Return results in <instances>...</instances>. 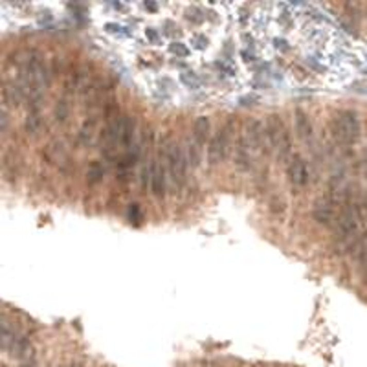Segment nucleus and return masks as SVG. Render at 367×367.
Segmentation results:
<instances>
[{"label":"nucleus","instance_id":"1","mask_svg":"<svg viewBox=\"0 0 367 367\" xmlns=\"http://www.w3.org/2000/svg\"><path fill=\"white\" fill-rule=\"evenodd\" d=\"M330 132L333 138L340 144H355L362 132L358 114L355 110H338L330 119Z\"/></svg>","mask_w":367,"mask_h":367},{"label":"nucleus","instance_id":"2","mask_svg":"<svg viewBox=\"0 0 367 367\" xmlns=\"http://www.w3.org/2000/svg\"><path fill=\"white\" fill-rule=\"evenodd\" d=\"M162 152H164V158L167 162V169L171 178L177 182L178 186H182L184 180H186V167H187V160L184 151L178 147V144H174L173 139L165 138Z\"/></svg>","mask_w":367,"mask_h":367},{"label":"nucleus","instance_id":"3","mask_svg":"<svg viewBox=\"0 0 367 367\" xmlns=\"http://www.w3.org/2000/svg\"><path fill=\"white\" fill-rule=\"evenodd\" d=\"M266 139L270 142V145L275 149L279 156H287L290 152V136L287 132V127L283 125V121L277 116H270L265 127Z\"/></svg>","mask_w":367,"mask_h":367},{"label":"nucleus","instance_id":"4","mask_svg":"<svg viewBox=\"0 0 367 367\" xmlns=\"http://www.w3.org/2000/svg\"><path fill=\"white\" fill-rule=\"evenodd\" d=\"M358 222H360L358 209H356L355 206H345L338 211V217H336V220H334V228L342 233L343 237H347V235H353V233L356 232Z\"/></svg>","mask_w":367,"mask_h":367},{"label":"nucleus","instance_id":"5","mask_svg":"<svg viewBox=\"0 0 367 367\" xmlns=\"http://www.w3.org/2000/svg\"><path fill=\"white\" fill-rule=\"evenodd\" d=\"M230 149V132L228 129H222L220 132H217L209 142L207 147V162L209 164H219L226 158Z\"/></svg>","mask_w":367,"mask_h":367},{"label":"nucleus","instance_id":"6","mask_svg":"<svg viewBox=\"0 0 367 367\" xmlns=\"http://www.w3.org/2000/svg\"><path fill=\"white\" fill-rule=\"evenodd\" d=\"M336 200L327 197V199L320 200L314 207V219L321 224H333L336 220L338 213H336Z\"/></svg>","mask_w":367,"mask_h":367},{"label":"nucleus","instance_id":"7","mask_svg":"<svg viewBox=\"0 0 367 367\" xmlns=\"http://www.w3.org/2000/svg\"><path fill=\"white\" fill-rule=\"evenodd\" d=\"M287 177L294 186H305V184H307L308 169H307V164L303 162V158H300V156L292 158L290 164H288V167H287Z\"/></svg>","mask_w":367,"mask_h":367},{"label":"nucleus","instance_id":"8","mask_svg":"<svg viewBox=\"0 0 367 367\" xmlns=\"http://www.w3.org/2000/svg\"><path fill=\"white\" fill-rule=\"evenodd\" d=\"M149 165H151V191L156 195V197H164V191H165L164 167L158 165L156 160H152Z\"/></svg>","mask_w":367,"mask_h":367},{"label":"nucleus","instance_id":"9","mask_svg":"<svg viewBox=\"0 0 367 367\" xmlns=\"http://www.w3.org/2000/svg\"><path fill=\"white\" fill-rule=\"evenodd\" d=\"M294 125H295V132L301 136V138H310L312 134V123L308 119V116L305 114L303 110H295L294 112Z\"/></svg>","mask_w":367,"mask_h":367},{"label":"nucleus","instance_id":"10","mask_svg":"<svg viewBox=\"0 0 367 367\" xmlns=\"http://www.w3.org/2000/svg\"><path fill=\"white\" fill-rule=\"evenodd\" d=\"M209 129H211L209 119H207L206 116H200V118L195 119V123H193V138H195V142H197L199 145H202L204 142L209 138Z\"/></svg>","mask_w":367,"mask_h":367},{"label":"nucleus","instance_id":"11","mask_svg":"<svg viewBox=\"0 0 367 367\" xmlns=\"http://www.w3.org/2000/svg\"><path fill=\"white\" fill-rule=\"evenodd\" d=\"M235 164L239 169H248L250 167V154L248 147L244 145V142H239L235 149Z\"/></svg>","mask_w":367,"mask_h":367},{"label":"nucleus","instance_id":"12","mask_svg":"<svg viewBox=\"0 0 367 367\" xmlns=\"http://www.w3.org/2000/svg\"><path fill=\"white\" fill-rule=\"evenodd\" d=\"M197 142L195 144H189L187 145V149H186V160H187V164L189 165H193V167H197V165L200 164V152H199V147H197Z\"/></svg>","mask_w":367,"mask_h":367},{"label":"nucleus","instance_id":"13","mask_svg":"<svg viewBox=\"0 0 367 367\" xmlns=\"http://www.w3.org/2000/svg\"><path fill=\"white\" fill-rule=\"evenodd\" d=\"M86 177H89V184H97V182L103 178V167L99 162H92L89 167V173H86Z\"/></svg>","mask_w":367,"mask_h":367},{"label":"nucleus","instance_id":"14","mask_svg":"<svg viewBox=\"0 0 367 367\" xmlns=\"http://www.w3.org/2000/svg\"><path fill=\"white\" fill-rule=\"evenodd\" d=\"M39 129H41V118H39L37 112L28 114V118H26V131L35 134V132H39Z\"/></svg>","mask_w":367,"mask_h":367},{"label":"nucleus","instance_id":"15","mask_svg":"<svg viewBox=\"0 0 367 367\" xmlns=\"http://www.w3.org/2000/svg\"><path fill=\"white\" fill-rule=\"evenodd\" d=\"M66 114H68V107H66V103L64 101H61L59 105L55 107V116L59 119H64L66 118Z\"/></svg>","mask_w":367,"mask_h":367},{"label":"nucleus","instance_id":"16","mask_svg":"<svg viewBox=\"0 0 367 367\" xmlns=\"http://www.w3.org/2000/svg\"><path fill=\"white\" fill-rule=\"evenodd\" d=\"M129 217H134V219H139V211H138V206L132 204L131 209H129Z\"/></svg>","mask_w":367,"mask_h":367},{"label":"nucleus","instance_id":"17","mask_svg":"<svg viewBox=\"0 0 367 367\" xmlns=\"http://www.w3.org/2000/svg\"><path fill=\"white\" fill-rule=\"evenodd\" d=\"M70 367H83V363H70Z\"/></svg>","mask_w":367,"mask_h":367}]
</instances>
